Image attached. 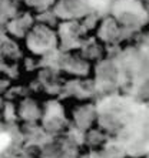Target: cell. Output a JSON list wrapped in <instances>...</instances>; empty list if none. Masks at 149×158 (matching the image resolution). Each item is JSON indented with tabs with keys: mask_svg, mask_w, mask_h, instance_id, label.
Segmentation results:
<instances>
[]
</instances>
